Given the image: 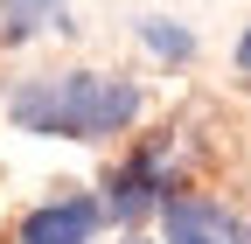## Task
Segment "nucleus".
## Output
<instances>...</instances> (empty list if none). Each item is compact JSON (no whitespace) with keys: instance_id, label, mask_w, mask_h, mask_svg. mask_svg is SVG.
<instances>
[{"instance_id":"nucleus-1","label":"nucleus","mask_w":251,"mask_h":244,"mask_svg":"<svg viewBox=\"0 0 251 244\" xmlns=\"http://www.w3.org/2000/svg\"><path fill=\"white\" fill-rule=\"evenodd\" d=\"M14 126L21 133H42V140H105L126 133L140 119V91L126 77H98V70H70V77H35L21 84L14 98Z\"/></svg>"},{"instance_id":"nucleus-2","label":"nucleus","mask_w":251,"mask_h":244,"mask_svg":"<svg viewBox=\"0 0 251 244\" xmlns=\"http://www.w3.org/2000/svg\"><path fill=\"white\" fill-rule=\"evenodd\" d=\"M168 189H175V181H168V146L153 140V146H140V154L112 174V202H105V209H112L119 223H140L147 209L168 202Z\"/></svg>"},{"instance_id":"nucleus-3","label":"nucleus","mask_w":251,"mask_h":244,"mask_svg":"<svg viewBox=\"0 0 251 244\" xmlns=\"http://www.w3.org/2000/svg\"><path fill=\"white\" fill-rule=\"evenodd\" d=\"M98 223H105V202L98 195H56V202H42V209L21 217L14 244H91Z\"/></svg>"},{"instance_id":"nucleus-4","label":"nucleus","mask_w":251,"mask_h":244,"mask_svg":"<svg viewBox=\"0 0 251 244\" xmlns=\"http://www.w3.org/2000/svg\"><path fill=\"white\" fill-rule=\"evenodd\" d=\"M161 223H168V244H244L251 237L230 209L209 202V195H168L161 202Z\"/></svg>"},{"instance_id":"nucleus-5","label":"nucleus","mask_w":251,"mask_h":244,"mask_svg":"<svg viewBox=\"0 0 251 244\" xmlns=\"http://www.w3.org/2000/svg\"><path fill=\"white\" fill-rule=\"evenodd\" d=\"M56 14H63V0H0V35L21 42V35H35V28L56 21Z\"/></svg>"},{"instance_id":"nucleus-6","label":"nucleus","mask_w":251,"mask_h":244,"mask_svg":"<svg viewBox=\"0 0 251 244\" xmlns=\"http://www.w3.org/2000/svg\"><path fill=\"white\" fill-rule=\"evenodd\" d=\"M140 42L153 49V56H168V63H188V56H196V35H188V28H175V21H140Z\"/></svg>"},{"instance_id":"nucleus-7","label":"nucleus","mask_w":251,"mask_h":244,"mask_svg":"<svg viewBox=\"0 0 251 244\" xmlns=\"http://www.w3.org/2000/svg\"><path fill=\"white\" fill-rule=\"evenodd\" d=\"M237 70L251 77V28H244V35H237Z\"/></svg>"},{"instance_id":"nucleus-8","label":"nucleus","mask_w":251,"mask_h":244,"mask_svg":"<svg viewBox=\"0 0 251 244\" xmlns=\"http://www.w3.org/2000/svg\"><path fill=\"white\" fill-rule=\"evenodd\" d=\"M126 244H147V237H126Z\"/></svg>"}]
</instances>
